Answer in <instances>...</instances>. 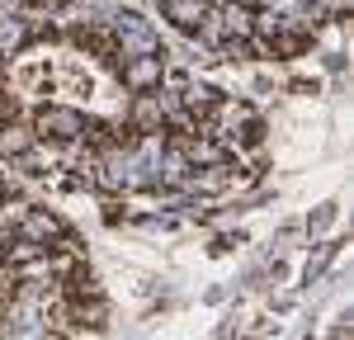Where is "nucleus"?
Listing matches in <instances>:
<instances>
[{"label": "nucleus", "mask_w": 354, "mask_h": 340, "mask_svg": "<svg viewBox=\"0 0 354 340\" xmlns=\"http://www.w3.org/2000/svg\"><path fill=\"white\" fill-rule=\"evenodd\" d=\"M48 340H62V336H48Z\"/></svg>", "instance_id": "1"}]
</instances>
